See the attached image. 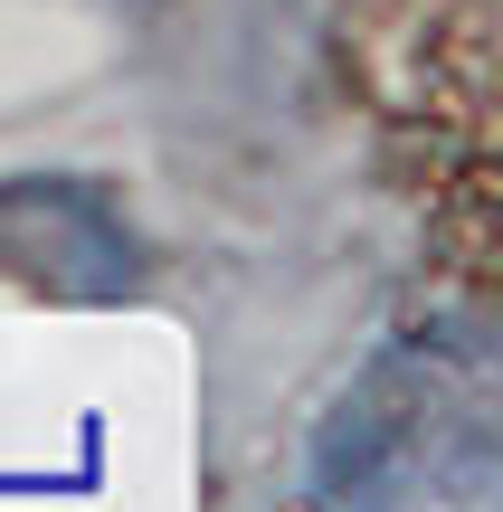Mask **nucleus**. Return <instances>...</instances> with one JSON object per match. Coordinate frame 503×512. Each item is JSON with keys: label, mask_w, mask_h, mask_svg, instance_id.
<instances>
[{"label": "nucleus", "mask_w": 503, "mask_h": 512, "mask_svg": "<svg viewBox=\"0 0 503 512\" xmlns=\"http://www.w3.org/2000/svg\"><path fill=\"white\" fill-rule=\"evenodd\" d=\"M323 512H494V389L456 342H399L314 456Z\"/></svg>", "instance_id": "f257e3e1"}]
</instances>
